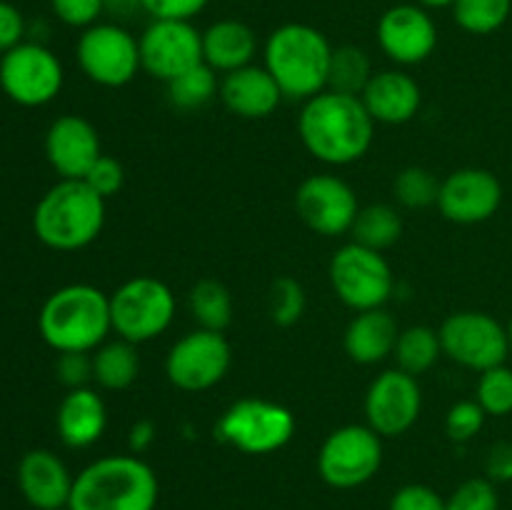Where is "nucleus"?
Here are the masks:
<instances>
[{
	"mask_svg": "<svg viewBox=\"0 0 512 510\" xmlns=\"http://www.w3.org/2000/svg\"><path fill=\"white\" fill-rule=\"evenodd\" d=\"M388 510H448V505H445L443 495L430 488V485L410 483L395 490Z\"/></svg>",
	"mask_w": 512,
	"mask_h": 510,
	"instance_id": "nucleus-41",
	"label": "nucleus"
},
{
	"mask_svg": "<svg viewBox=\"0 0 512 510\" xmlns=\"http://www.w3.org/2000/svg\"><path fill=\"white\" fill-rule=\"evenodd\" d=\"M55 428L63 445L73 450H85L98 443L108 428V408L103 395L90 385L68 390L55 413Z\"/></svg>",
	"mask_w": 512,
	"mask_h": 510,
	"instance_id": "nucleus-23",
	"label": "nucleus"
},
{
	"mask_svg": "<svg viewBox=\"0 0 512 510\" xmlns=\"http://www.w3.org/2000/svg\"><path fill=\"white\" fill-rule=\"evenodd\" d=\"M233 365L228 338L215 330L195 328L170 345L165 355V378L183 393H203L223 383Z\"/></svg>",
	"mask_w": 512,
	"mask_h": 510,
	"instance_id": "nucleus-13",
	"label": "nucleus"
},
{
	"mask_svg": "<svg viewBox=\"0 0 512 510\" xmlns=\"http://www.w3.org/2000/svg\"><path fill=\"white\" fill-rule=\"evenodd\" d=\"M53 15L68 28H90L103 18V0H50Z\"/></svg>",
	"mask_w": 512,
	"mask_h": 510,
	"instance_id": "nucleus-39",
	"label": "nucleus"
},
{
	"mask_svg": "<svg viewBox=\"0 0 512 510\" xmlns=\"http://www.w3.org/2000/svg\"><path fill=\"white\" fill-rule=\"evenodd\" d=\"M175 313V293L153 275H135L110 293L113 333L128 343L143 345L160 338L173 325Z\"/></svg>",
	"mask_w": 512,
	"mask_h": 510,
	"instance_id": "nucleus-6",
	"label": "nucleus"
},
{
	"mask_svg": "<svg viewBox=\"0 0 512 510\" xmlns=\"http://www.w3.org/2000/svg\"><path fill=\"white\" fill-rule=\"evenodd\" d=\"M380 50L398 68L420 65L438 48V25L428 8L418 3H400L385 10L375 25Z\"/></svg>",
	"mask_w": 512,
	"mask_h": 510,
	"instance_id": "nucleus-17",
	"label": "nucleus"
},
{
	"mask_svg": "<svg viewBox=\"0 0 512 510\" xmlns=\"http://www.w3.org/2000/svg\"><path fill=\"white\" fill-rule=\"evenodd\" d=\"M100 155L98 130L83 115H60L45 130V158L60 180H83Z\"/></svg>",
	"mask_w": 512,
	"mask_h": 510,
	"instance_id": "nucleus-19",
	"label": "nucleus"
},
{
	"mask_svg": "<svg viewBox=\"0 0 512 510\" xmlns=\"http://www.w3.org/2000/svg\"><path fill=\"white\" fill-rule=\"evenodd\" d=\"M138 45L143 73L163 83L203 63V33L193 20H150Z\"/></svg>",
	"mask_w": 512,
	"mask_h": 510,
	"instance_id": "nucleus-14",
	"label": "nucleus"
},
{
	"mask_svg": "<svg viewBox=\"0 0 512 510\" xmlns=\"http://www.w3.org/2000/svg\"><path fill=\"white\" fill-rule=\"evenodd\" d=\"M438 210L458 225H478L493 218L503 205V185L485 168H460L440 180Z\"/></svg>",
	"mask_w": 512,
	"mask_h": 510,
	"instance_id": "nucleus-18",
	"label": "nucleus"
},
{
	"mask_svg": "<svg viewBox=\"0 0 512 510\" xmlns=\"http://www.w3.org/2000/svg\"><path fill=\"white\" fill-rule=\"evenodd\" d=\"M383 465V438L368 423L340 425L318 450V475L335 490L370 483Z\"/></svg>",
	"mask_w": 512,
	"mask_h": 510,
	"instance_id": "nucleus-9",
	"label": "nucleus"
},
{
	"mask_svg": "<svg viewBox=\"0 0 512 510\" xmlns=\"http://www.w3.org/2000/svg\"><path fill=\"white\" fill-rule=\"evenodd\" d=\"M328 278L340 303L355 313L385 308L395 290L393 268L385 255L355 240L335 250L328 265Z\"/></svg>",
	"mask_w": 512,
	"mask_h": 510,
	"instance_id": "nucleus-8",
	"label": "nucleus"
},
{
	"mask_svg": "<svg viewBox=\"0 0 512 510\" xmlns=\"http://www.w3.org/2000/svg\"><path fill=\"white\" fill-rule=\"evenodd\" d=\"M360 100L375 125H405L418 115L423 105V90L418 80L403 68H390L373 73L360 93Z\"/></svg>",
	"mask_w": 512,
	"mask_h": 510,
	"instance_id": "nucleus-21",
	"label": "nucleus"
},
{
	"mask_svg": "<svg viewBox=\"0 0 512 510\" xmlns=\"http://www.w3.org/2000/svg\"><path fill=\"white\" fill-rule=\"evenodd\" d=\"M103 13L108 15L113 23H128L138 13H145L143 0H103Z\"/></svg>",
	"mask_w": 512,
	"mask_h": 510,
	"instance_id": "nucleus-46",
	"label": "nucleus"
},
{
	"mask_svg": "<svg viewBox=\"0 0 512 510\" xmlns=\"http://www.w3.org/2000/svg\"><path fill=\"white\" fill-rule=\"evenodd\" d=\"M333 45L308 23H285L268 35L263 65L288 100H310L328 88Z\"/></svg>",
	"mask_w": 512,
	"mask_h": 510,
	"instance_id": "nucleus-4",
	"label": "nucleus"
},
{
	"mask_svg": "<svg viewBox=\"0 0 512 510\" xmlns=\"http://www.w3.org/2000/svg\"><path fill=\"white\" fill-rule=\"evenodd\" d=\"M438 335L443 355L475 373L503 365L510 355L508 328L483 310L450 313L438 328Z\"/></svg>",
	"mask_w": 512,
	"mask_h": 510,
	"instance_id": "nucleus-12",
	"label": "nucleus"
},
{
	"mask_svg": "<svg viewBox=\"0 0 512 510\" xmlns=\"http://www.w3.org/2000/svg\"><path fill=\"white\" fill-rule=\"evenodd\" d=\"M160 483L140 455H105L75 475L70 510H155Z\"/></svg>",
	"mask_w": 512,
	"mask_h": 510,
	"instance_id": "nucleus-3",
	"label": "nucleus"
},
{
	"mask_svg": "<svg viewBox=\"0 0 512 510\" xmlns=\"http://www.w3.org/2000/svg\"><path fill=\"white\" fill-rule=\"evenodd\" d=\"M188 308L198 328L225 333L233 323V295L215 278H203L190 288Z\"/></svg>",
	"mask_w": 512,
	"mask_h": 510,
	"instance_id": "nucleus-27",
	"label": "nucleus"
},
{
	"mask_svg": "<svg viewBox=\"0 0 512 510\" xmlns=\"http://www.w3.org/2000/svg\"><path fill=\"white\" fill-rule=\"evenodd\" d=\"M58 510H70V508H68V505H65V508H58Z\"/></svg>",
	"mask_w": 512,
	"mask_h": 510,
	"instance_id": "nucleus-49",
	"label": "nucleus"
},
{
	"mask_svg": "<svg viewBox=\"0 0 512 510\" xmlns=\"http://www.w3.org/2000/svg\"><path fill=\"white\" fill-rule=\"evenodd\" d=\"M55 378L68 390L85 388L93 383V355L90 353H58Z\"/></svg>",
	"mask_w": 512,
	"mask_h": 510,
	"instance_id": "nucleus-40",
	"label": "nucleus"
},
{
	"mask_svg": "<svg viewBox=\"0 0 512 510\" xmlns=\"http://www.w3.org/2000/svg\"><path fill=\"white\" fill-rule=\"evenodd\" d=\"M353 240L383 253L385 248L395 245L403 235V218H400L398 208L388 203H373L360 208L358 218L353 223Z\"/></svg>",
	"mask_w": 512,
	"mask_h": 510,
	"instance_id": "nucleus-29",
	"label": "nucleus"
},
{
	"mask_svg": "<svg viewBox=\"0 0 512 510\" xmlns=\"http://www.w3.org/2000/svg\"><path fill=\"white\" fill-rule=\"evenodd\" d=\"M448 510H500L498 488L490 478H470L445 498Z\"/></svg>",
	"mask_w": 512,
	"mask_h": 510,
	"instance_id": "nucleus-36",
	"label": "nucleus"
},
{
	"mask_svg": "<svg viewBox=\"0 0 512 510\" xmlns=\"http://www.w3.org/2000/svg\"><path fill=\"white\" fill-rule=\"evenodd\" d=\"M295 210L313 233L338 238V235L353 230L360 203L353 185L333 173H318L298 185Z\"/></svg>",
	"mask_w": 512,
	"mask_h": 510,
	"instance_id": "nucleus-16",
	"label": "nucleus"
},
{
	"mask_svg": "<svg viewBox=\"0 0 512 510\" xmlns=\"http://www.w3.org/2000/svg\"><path fill=\"white\" fill-rule=\"evenodd\" d=\"M440 180L423 165H408L393 180V195L403 208L423 210L438 203Z\"/></svg>",
	"mask_w": 512,
	"mask_h": 510,
	"instance_id": "nucleus-33",
	"label": "nucleus"
},
{
	"mask_svg": "<svg viewBox=\"0 0 512 510\" xmlns=\"http://www.w3.org/2000/svg\"><path fill=\"white\" fill-rule=\"evenodd\" d=\"M105 203L85 180H58L33 210L35 238L58 253L88 248L105 228Z\"/></svg>",
	"mask_w": 512,
	"mask_h": 510,
	"instance_id": "nucleus-5",
	"label": "nucleus"
},
{
	"mask_svg": "<svg viewBox=\"0 0 512 510\" xmlns=\"http://www.w3.org/2000/svg\"><path fill=\"white\" fill-rule=\"evenodd\" d=\"M305 288L293 275H280L273 280L268 293V313L278 328H293L305 315Z\"/></svg>",
	"mask_w": 512,
	"mask_h": 510,
	"instance_id": "nucleus-34",
	"label": "nucleus"
},
{
	"mask_svg": "<svg viewBox=\"0 0 512 510\" xmlns=\"http://www.w3.org/2000/svg\"><path fill=\"white\" fill-rule=\"evenodd\" d=\"M90 355H93V383H98V388L118 393L138 380L140 355L135 343L123 338L105 340Z\"/></svg>",
	"mask_w": 512,
	"mask_h": 510,
	"instance_id": "nucleus-26",
	"label": "nucleus"
},
{
	"mask_svg": "<svg viewBox=\"0 0 512 510\" xmlns=\"http://www.w3.org/2000/svg\"><path fill=\"white\" fill-rule=\"evenodd\" d=\"M28 33L25 15L8 0H0V55L20 45Z\"/></svg>",
	"mask_w": 512,
	"mask_h": 510,
	"instance_id": "nucleus-43",
	"label": "nucleus"
},
{
	"mask_svg": "<svg viewBox=\"0 0 512 510\" xmlns=\"http://www.w3.org/2000/svg\"><path fill=\"white\" fill-rule=\"evenodd\" d=\"M15 480L30 508L58 510L70 503L75 475L58 453L48 448H33L20 458Z\"/></svg>",
	"mask_w": 512,
	"mask_h": 510,
	"instance_id": "nucleus-20",
	"label": "nucleus"
},
{
	"mask_svg": "<svg viewBox=\"0 0 512 510\" xmlns=\"http://www.w3.org/2000/svg\"><path fill=\"white\" fill-rule=\"evenodd\" d=\"M443 355V345H440L438 330L430 325H410V328L400 330L398 343H395L393 358L395 368L405 370L410 375H423L433 368Z\"/></svg>",
	"mask_w": 512,
	"mask_h": 510,
	"instance_id": "nucleus-28",
	"label": "nucleus"
},
{
	"mask_svg": "<svg viewBox=\"0 0 512 510\" xmlns=\"http://www.w3.org/2000/svg\"><path fill=\"white\" fill-rule=\"evenodd\" d=\"M63 83V63L45 43L23 40L0 55V90L23 108H43L53 103Z\"/></svg>",
	"mask_w": 512,
	"mask_h": 510,
	"instance_id": "nucleus-11",
	"label": "nucleus"
},
{
	"mask_svg": "<svg viewBox=\"0 0 512 510\" xmlns=\"http://www.w3.org/2000/svg\"><path fill=\"white\" fill-rule=\"evenodd\" d=\"M168 85V98L178 110H198L220 93L218 73L208 63H198L180 73Z\"/></svg>",
	"mask_w": 512,
	"mask_h": 510,
	"instance_id": "nucleus-30",
	"label": "nucleus"
},
{
	"mask_svg": "<svg viewBox=\"0 0 512 510\" xmlns=\"http://www.w3.org/2000/svg\"><path fill=\"white\" fill-rule=\"evenodd\" d=\"M295 415L275 400L240 398L220 415L215 435L245 455H273L293 440Z\"/></svg>",
	"mask_w": 512,
	"mask_h": 510,
	"instance_id": "nucleus-7",
	"label": "nucleus"
},
{
	"mask_svg": "<svg viewBox=\"0 0 512 510\" xmlns=\"http://www.w3.org/2000/svg\"><path fill=\"white\" fill-rule=\"evenodd\" d=\"M75 60L85 78L100 88H123L143 70L138 38L113 20L95 23L80 33Z\"/></svg>",
	"mask_w": 512,
	"mask_h": 510,
	"instance_id": "nucleus-10",
	"label": "nucleus"
},
{
	"mask_svg": "<svg viewBox=\"0 0 512 510\" xmlns=\"http://www.w3.org/2000/svg\"><path fill=\"white\" fill-rule=\"evenodd\" d=\"M418 5H423V8L433 10V8H453L455 0H415Z\"/></svg>",
	"mask_w": 512,
	"mask_h": 510,
	"instance_id": "nucleus-47",
	"label": "nucleus"
},
{
	"mask_svg": "<svg viewBox=\"0 0 512 510\" xmlns=\"http://www.w3.org/2000/svg\"><path fill=\"white\" fill-rule=\"evenodd\" d=\"M505 328H508V345H510V353H512V318H510V323L505 325Z\"/></svg>",
	"mask_w": 512,
	"mask_h": 510,
	"instance_id": "nucleus-48",
	"label": "nucleus"
},
{
	"mask_svg": "<svg viewBox=\"0 0 512 510\" xmlns=\"http://www.w3.org/2000/svg\"><path fill=\"white\" fill-rule=\"evenodd\" d=\"M298 135L318 163L343 168L365 158L375 138V120L360 95L325 88L300 108Z\"/></svg>",
	"mask_w": 512,
	"mask_h": 510,
	"instance_id": "nucleus-1",
	"label": "nucleus"
},
{
	"mask_svg": "<svg viewBox=\"0 0 512 510\" xmlns=\"http://www.w3.org/2000/svg\"><path fill=\"white\" fill-rule=\"evenodd\" d=\"M485 418L488 415L480 408L478 400H458L455 405H450L448 415H445V433L455 443H468L483 430Z\"/></svg>",
	"mask_w": 512,
	"mask_h": 510,
	"instance_id": "nucleus-37",
	"label": "nucleus"
},
{
	"mask_svg": "<svg viewBox=\"0 0 512 510\" xmlns=\"http://www.w3.org/2000/svg\"><path fill=\"white\" fill-rule=\"evenodd\" d=\"M423 413V388L418 378L400 368L383 370L365 393V423L380 438H400Z\"/></svg>",
	"mask_w": 512,
	"mask_h": 510,
	"instance_id": "nucleus-15",
	"label": "nucleus"
},
{
	"mask_svg": "<svg viewBox=\"0 0 512 510\" xmlns=\"http://www.w3.org/2000/svg\"><path fill=\"white\" fill-rule=\"evenodd\" d=\"M258 55V35L248 23L235 18H223L203 30V63L218 75L253 65Z\"/></svg>",
	"mask_w": 512,
	"mask_h": 510,
	"instance_id": "nucleus-24",
	"label": "nucleus"
},
{
	"mask_svg": "<svg viewBox=\"0 0 512 510\" xmlns=\"http://www.w3.org/2000/svg\"><path fill=\"white\" fill-rule=\"evenodd\" d=\"M85 183L90 185V188L95 190V193L100 195V198H113V195H118L120 190H123L125 185V168L120 160H115L113 155H100L98 160L93 163V168L88 170V175H85Z\"/></svg>",
	"mask_w": 512,
	"mask_h": 510,
	"instance_id": "nucleus-38",
	"label": "nucleus"
},
{
	"mask_svg": "<svg viewBox=\"0 0 512 510\" xmlns=\"http://www.w3.org/2000/svg\"><path fill=\"white\" fill-rule=\"evenodd\" d=\"M225 108L245 120H263L283 103L278 83L265 70V65H245L220 78V93Z\"/></svg>",
	"mask_w": 512,
	"mask_h": 510,
	"instance_id": "nucleus-22",
	"label": "nucleus"
},
{
	"mask_svg": "<svg viewBox=\"0 0 512 510\" xmlns=\"http://www.w3.org/2000/svg\"><path fill=\"white\" fill-rule=\"evenodd\" d=\"M485 473L493 483H512V443L503 440V443H495L488 450Z\"/></svg>",
	"mask_w": 512,
	"mask_h": 510,
	"instance_id": "nucleus-44",
	"label": "nucleus"
},
{
	"mask_svg": "<svg viewBox=\"0 0 512 510\" xmlns=\"http://www.w3.org/2000/svg\"><path fill=\"white\" fill-rule=\"evenodd\" d=\"M38 333L55 353H93L113 333L110 295L88 283L53 290L38 313Z\"/></svg>",
	"mask_w": 512,
	"mask_h": 510,
	"instance_id": "nucleus-2",
	"label": "nucleus"
},
{
	"mask_svg": "<svg viewBox=\"0 0 512 510\" xmlns=\"http://www.w3.org/2000/svg\"><path fill=\"white\" fill-rule=\"evenodd\" d=\"M478 388H475V400L485 415L493 418H505L512 413V368L508 365H495V368L478 373Z\"/></svg>",
	"mask_w": 512,
	"mask_h": 510,
	"instance_id": "nucleus-35",
	"label": "nucleus"
},
{
	"mask_svg": "<svg viewBox=\"0 0 512 510\" xmlns=\"http://www.w3.org/2000/svg\"><path fill=\"white\" fill-rule=\"evenodd\" d=\"M155 435H158V430H155L153 420L143 418V420H138V423L130 425V430H128V448H130V453H133V455H143L145 450L153 448Z\"/></svg>",
	"mask_w": 512,
	"mask_h": 510,
	"instance_id": "nucleus-45",
	"label": "nucleus"
},
{
	"mask_svg": "<svg viewBox=\"0 0 512 510\" xmlns=\"http://www.w3.org/2000/svg\"><path fill=\"white\" fill-rule=\"evenodd\" d=\"M512 0H455L453 18L470 35H490L508 23Z\"/></svg>",
	"mask_w": 512,
	"mask_h": 510,
	"instance_id": "nucleus-32",
	"label": "nucleus"
},
{
	"mask_svg": "<svg viewBox=\"0 0 512 510\" xmlns=\"http://www.w3.org/2000/svg\"><path fill=\"white\" fill-rule=\"evenodd\" d=\"M400 328L385 308L355 313L343 335L348 358L358 365H378L393 355Z\"/></svg>",
	"mask_w": 512,
	"mask_h": 510,
	"instance_id": "nucleus-25",
	"label": "nucleus"
},
{
	"mask_svg": "<svg viewBox=\"0 0 512 510\" xmlns=\"http://www.w3.org/2000/svg\"><path fill=\"white\" fill-rule=\"evenodd\" d=\"M370 78H373V65H370L368 53L363 48H358V45H340V48L333 50L328 75L330 90L360 95Z\"/></svg>",
	"mask_w": 512,
	"mask_h": 510,
	"instance_id": "nucleus-31",
	"label": "nucleus"
},
{
	"mask_svg": "<svg viewBox=\"0 0 512 510\" xmlns=\"http://www.w3.org/2000/svg\"><path fill=\"white\" fill-rule=\"evenodd\" d=\"M210 0H143L150 20H193L208 8Z\"/></svg>",
	"mask_w": 512,
	"mask_h": 510,
	"instance_id": "nucleus-42",
	"label": "nucleus"
}]
</instances>
